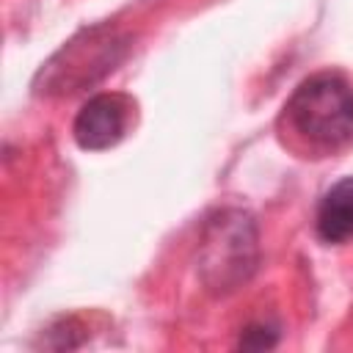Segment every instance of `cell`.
I'll return each instance as SVG.
<instances>
[{
	"label": "cell",
	"instance_id": "6da1fadb",
	"mask_svg": "<svg viewBox=\"0 0 353 353\" xmlns=\"http://www.w3.org/2000/svg\"><path fill=\"white\" fill-rule=\"evenodd\" d=\"M284 119L312 149L336 152L353 141V85L336 72L309 74L284 102Z\"/></svg>",
	"mask_w": 353,
	"mask_h": 353
},
{
	"label": "cell",
	"instance_id": "7a4b0ae2",
	"mask_svg": "<svg viewBox=\"0 0 353 353\" xmlns=\"http://www.w3.org/2000/svg\"><path fill=\"white\" fill-rule=\"evenodd\" d=\"M259 234L251 212L223 207L204 223L199 243V279L212 295L240 290L256 270Z\"/></svg>",
	"mask_w": 353,
	"mask_h": 353
},
{
	"label": "cell",
	"instance_id": "3957f363",
	"mask_svg": "<svg viewBox=\"0 0 353 353\" xmlns=\"http://www.w3.org/2000/svg\"><path fill=\"white\" fill-rule=\"evenodd\" d=\"M127 50H130L127 36H121L110 25H97L91 30H83L39 69L33 88L47 97L83 91L85 85H94L97 80L110 74L121 63Z\"/></svg>",
	"mask_w": 353,
	"mask_h": 353
},
{
	"label": "cell",
	"instance_id": "277c9868",
	"mask_svg": "<svg viewBox=\"0 0 353 353\" xmlns=\"http://www.w3.org/2000/svg\"><path fill=\"white\" fill-rule=\"evenodd\" d=\"M132 119V99L119 91H102L83 102L74 116L72 135L74 143L85 152H102L116 146L130 127Z\"/></svg>",
	"mask_w": 353,
	"mask_h": 353
},
{
	"label": "cell",
	"instance_id": "5b68a950",
	"mask_svg": "<svg viewBox=\"0 0 353 353\" xmlns=\"http://www.w3.org/2000/svg\"><path fill=\"white\" fill-rule=\"evenodd\" d=\"M314 229L317 237L331 245L353 240V176L334 182L323 193L314 215Z\"/></svg>",
	"mask_w": 353,
	"mask_h": 353
},
{
	"label": "cell",
	"instance_id": "8992f818",
	"mask_svg": "<svg viewBox=\"0 0 353 353\" xmlns=\"http://www.w3.org/2000/svg\"><path fill=\"white\" fill-rule=\"evenodd\" d=\"M279 342V328L259 320V323H248L237 339V347L243 350H268V347H276Z\"/></svg>",
	"mask_w": 353,
	"mask_h": 353
}]
</instances>
